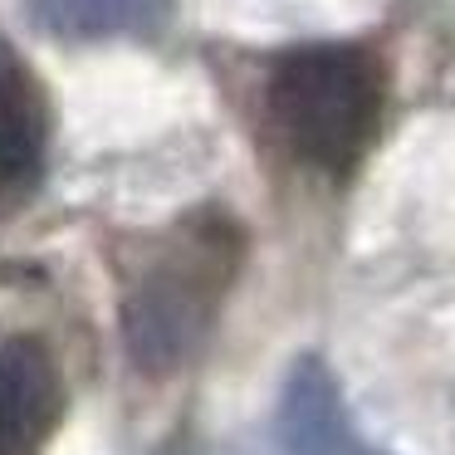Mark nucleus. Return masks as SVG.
Wrapping results in <instances>:
<instances>
[{
	"mask_svg": "<svg viewBox=\"0 0 455 455\" xmlns=\"http://www.w3.org/2000/svg\"><path fill=\"white\" fill-rule=\"evenodd\" d=\"M387 60L372 44H304L269 64L259 113L289 162L318 177H353L387 123Z\"/></svg>",
	"mask_w": 455,
	"mask_h": 455,
	"instance_id": "f257e3e1",
	"label": "nucleus"
},
{
	"mask_svg": "<svg viewBox=\"0 0 455 455\" xmlns=\"http://www.w3.org/2000/svg\"><path fill=\"white\" fill-rule=\"evenodd\" d=\"M245 235L220 211L181 216L172 230L148 240L128 265V294H123V333L148 372L181 367L216 323L230 284L240 275Z\"/></svg>",
	"mask_w": 455,
	"mask_h": 455,
	"instance_id": "f03ea898",
	"label": "nucleus"
},
{
	"mask_svg": "<svg viewBox=\"0 0 455 455\" xmlns=\"http://www.w3.org/2000/svg\"><path fill=\"white\" fill-rule=\"evenodd\" d=\"M64 416V377L35 338L0 343V455H40Z\"/></svg>",
	"mask_w": 455,
	"mask_h": 455,
	"instance_id": "7ed1b4c3",
	"label": "nucleus"
},
{
	"mask_svg": "<svg viewBox=\"0 0 455 455\" xmlns=\"http://www.w3.org/2000/svg\"><path fill=\"white\" fill-rule=\"evenodd\" d=\"M44 148H50L44 84L11 44H0V196H15L40 177Z\"/></svg>",
	"mask_w": 455,
	"mask_h": 455,
	"instance_id": "20e7f679",
	"label": "nucleus"
},
{
	"mask_svg": "<svg viewBox=\"0 0 455 455\" xmlns=\"http://www.w3.org/2000/svg\"><path fill=\"white\" fill-rule=\"evenodd\" d=\"M30 15L60 40H128L152 35L172 15V0H25Z\"/></svg>",
	"mask_w": 455,
	"mask_h": 455,
	"instance_id": "39448f33",
	"label": "nucleus"
}]
</instances>
